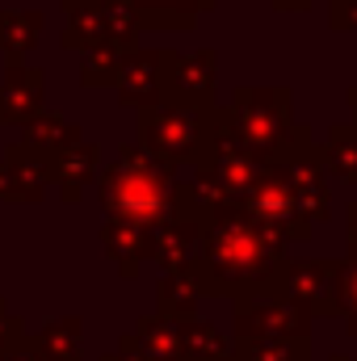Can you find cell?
Listing matches in <instances>:
<instances>
[{
  "label": "cell",
  "mask_w": 357,
  "mask_h": 361,
  "mask_svg": "<svg viewBox=\"0 0 357 361\" xmlns=\"http://www.w3.org/2000/svg\"><path fill=\"white\" fill-rule=\"evenodd\" d=\"M286 298L298 302L307 315L337 311V298H341V265H328V261L294 265L290 269V281H286Z\"/></svg>",
  "instance_id": "6da1fadb"
},
{
  "label": "cell",
  "mask_w": 357,
  "mask_h": 361,
  "mask_svg": "<svg viewBox=\"0 0 357 361\" xmlns=\"http://www.w3.org/2000/svg\"><path fill=\"white\" fill-rule=\"evenodd\" d=\"M332 177L357 185V130H332L328 135V152H324Z\"/></svg>",
  "instance_id": "7a4b0ae2"
},
{
  "label": "cell",
  "mask_w": 357,
  "mask_h": 361,
  "mask_svg": "<svg viewBox=\"0 0 357 361\" xmlns=\"http://www.w3.org/2000/svg\"><path fill=\"white\" fill-rule=\"evenodd\" d=\"M337 311L349 315V332L357 336V252L349 265H341V298H337Z\"/></svg>",
  "instance_id": "3957f363"
},
{
  "label": "cell",
  "mask_w": 357,
  "mask_h": 361,
  "mask_svg": "<svg viewBox=\"0 0 357 361\" xmlns=\"http://www.w3.org/2000/svg\"><path fill=\"white\" fill-rule=\"evenodd\" d=\"M349 244H353V252H357V202L349 206Z\"/></svg>",
  "instance_id": "277c9868"
},
{
  "label": "cell",
  "mask_w": 357,
  "mask_h": 361,
  "mask_svg": "<svg viewBox=\"0 0 357 361\" xmlns=\"http://www.w3.org/2000/svg\"><path fill=\"white\" fill-rule=\"evenodd\" d=\"M353 92H357V89H353Z\"/></svg>",
  "instance_id": "5b68a950"
}]
</instances>
